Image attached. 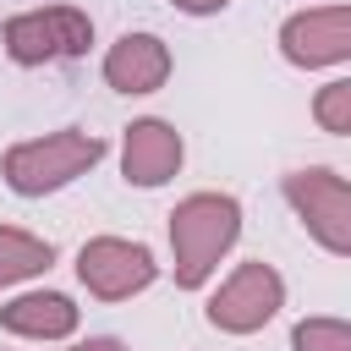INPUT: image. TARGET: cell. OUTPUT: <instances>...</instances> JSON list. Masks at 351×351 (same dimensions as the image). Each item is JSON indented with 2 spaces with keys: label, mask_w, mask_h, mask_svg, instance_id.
<instances>
[{
  "label": "cell",
  "mask_w": 351,
  "mask_h": 351,
  "mask_svg": "<svg viewBox=\"0 0 351 351\" xmlns=\"http://www.w3.org/2000/svg\"><path fill=\"white\" fill-rule=\"evenodd\" d=\"M170 280L176 291H208L219 280V263L236 252L241 241V197L230 192H186L176 208H170Z\"/></svg>",
  "instance_id": "6da1fadb"
},
{
  "label": "cell",
  "mask_w": 351,
  "mask_h": 351,
  "mask_svg": "<svg viewBox=\"0 0 351 351\" xmlns=\"http://www.w3.org/2000/svg\"><path fill=\"white\" fill-rule=\"evenodd\" d=\"M104 154H110V143L99 132L55 126V132H38V137L11 143L0 154V181L16 197H55V192L77 186L82 176H93Z\"/></svg>",
  "instance_id": "7a4b0ae2"
},
{
  "label": "cell",
  "mask_w": 351,
  "mask_h": 351,
  "mask_svg": "<svg viewBox=\"0 0 351 351\" xmlns=\"http://www.w3.org/2000/svg\"><path fill=\"white\" fill-rule=\"evenodd\" d=\"M0 49L11 66L22 71H38V66H60V60H82L93 49V16L82 5H33V11H16L5 16L0 27Z\"/></svg>",
  "instance_id": "3957f363"
},
{
  "label": "cell",
  "mask_w": 351,
  "mask_h": 351,
  "mask_svg": "<svg viewBox=\"0 0 351 351\" xmlns=\"http://www.w3.org/2000/svg\"><path fill=\"white\" fill-rule=\"evenodd\" d=\"M280 197L296 214V225L329 252L351 258V181L335 165H296L280 176Z\"/></svg>",
  "instance_id": "277c9868"
},
{
  "label": "cell",
  "mask_w": 351,
  "mask_h": 351,
  "mask_svg": "<svg viewBox=\"0 0 351 351\" xmlns=\"http://www.w3.org/2000/svg\"><path fill=\"white\" fill-rule=\"evenodd\" d=\"M280 307H285V274H280L274 263H263V258H247V263H236V269L208 291L203 318H208V329L247 340V335L269 329V324L280 318Z\"/></svg>",
  "instance_id": "5b68a950"
},
{
  "label": "cell",
  "mask_w": 351,
  "mask_h": 351,
  "mask_svg": "<svg viewBox=\"0 0 351 351\" xmlns=\"http://www.w3.org/2000/svg\"><path fill=\"white\" fill-rule=\"evenodd\" d=\"M165 274L159 252L148 241H132V236H88L77 247V285L93 296V302H132L143 291H154Z\"/></svg>",
  "instance_id": "8992f818"
},
{
  "label": "cell",
  "mask_w": 351,
  "mask_h": 351,
  "mask_svg": "<svg viewBox=\"0 0 351 351\" xmlns=\"http://www.w3.org/2000/svg\"><path fill=\"white\" fill-rule=\"evenodd\" d=\"M285 66L296 71H340L351 66V5L346 0H329V5H307V11H291L274 33Z\"/></svg>",
  "instance_id": "52a82bcc"
},
{
  "label": "cell",
  "mask_w": 351,
  "mask_h": 351,
  "mask_svg": "<svg viewBox=\"0 0 351 351\" xmlns=\"http://www.w3.org/2000/svg\"><path fill=\"white\" fill-rule=\"evenodd\" d=\"M186 165V137L165 115H137L121 132V181L137 192H159L181 176Z\"/></svg>",
  "instance_id": "ba28073f"
},
{
  "label": "cell",
  "mask_w": 351,
  "mask_h": 351,
  "mask_svg": "<svg viewBox=\"0 0 351 351\" xmlns=\"http://www.w3.org/2000/svg\"><path fill=\"white\" fill-rule=\"evenodd\" d=\"M170 71H176V55H170V44H165L159 33H148V27L121 33V38L104 49V60H99L104 88L121 93V99H148V93H159V88L170 82Z\"/></svg>",
  "instance_id": "9c48e42d"
},
{
  "label": "cell",
  "mask_w": 351,
  "mask_h": 351,
  "mask_svg": "<svg viewBox=\"0 0 351 351\" xmlns=\"http://www.w3.org/2000/svg\"><path fill=\"white\" fill-rule=\"evenodd\" d=\"M0 329L11 340H33V346H66L82 329V307L66 291H49V285L11 291L0 302Z\"/></svg>",
  "instance_id": "30bf717a"
},
{
  "label": "cell",
  "mask_w": 351,
  "mask_h": 351,
  "mask_svg": "<svg viewBox=\"0 0 351 351\" xmlns=\"http://www.w3.org/2000/svg\"><path fill=\"white\" fill-rule=\"evenodd\" d=\"M55 263V247L22 225H0V291H22L27 280L49 274Z\"/></svg>",
  "instance_id": "8fae6325"
},
{
  "label": "cell",
  "mask_w": 351,
  "mask_h": 351,
  "mask_svg": "<svg viewBox=\"0 0 351 351\" xmlns=\"http://www.w3.org/2000/svg\"><path fill=\"white\" fill-rule=\"evenodd\" d=\"M291 351H351V324L335 313H307L291 324Z\"/></svg>",
  "instance_id": "7c38bea8"
},
{
  "label": "cell",
  "mask_w": 351,
  "mask_h": 351,
  "mask_svg": "<svg viewBox=\"0 0 351 351\" xmlns=\"http://www.w3.org/2000/svg\"><path fill=\"white\" fill-rule=\"evenodd\" d=\"M313 121H318V132H329V137H346V132H351V77H329V82L313 93Z\"/></svg>",
  "instance_id": "4fadbf2b"
},
{
  "label": "cell",
  "mask_w": 351,
  "mask_h": 351,
  "mask_svg": "<svg viewBox=\"0 0 351 351\" xmlns=\"http://www.w3.org/2000/svg\"><path fill=\"white\" fill-rule=\"evenodd\" d=\"M66 351H126V340L121 335H88V340H66Z\"/></svg>",
  "instance_id": "5bb4252c"
},
{
  "label": "cell",
  "mask_w": 351,
  "mask_h": 351,
  "mask_svg": "<svg viewBox=\"0 0 351 351\" xmlns=\"http://www.w3.org/2000/svg\"><path fill=\"white\" fill-rule=\"evenodd\" d=\"M170 5H176L181 16H219L230 0H170Z\"/></svg>",
  "instance_id": "9a60e30c"
}]
</instances>
